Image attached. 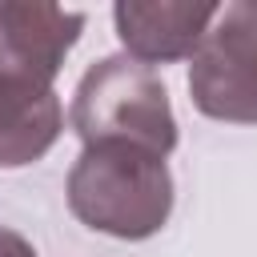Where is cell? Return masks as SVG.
I'll return each instance as SVG.
<instances>
[{
  "label": "cell",
  "mask_w": 257,
  "mask_h": 257,
  "mask_svg": "<svg viewBox=\"0 0 257 257\" xmlns=\"http://www.w3.org/2000/svg\"><path fill=\"white\" fill-rule=\"evenodd\" d=\"M68 209L116 241H145L169 225L173 173L161 153L128 141L84 145L68 173Z\"/></svg>",
  "instance_id": "obj_1"
},
{
  "label": "cell",
  "mask_w": 257,
  "mask_h": 257,
  "mask_svg": "<svg viewBox=\"0 0 257 257\" xmlns=\"http://www.w3.org/2000/svg\"><path fill=\"white\" fill-rule=\"evenodd\" d=\"M68 124L84 145L96 141H128L169 157L177 149V116L169 104V88L153 68L133 56H104L84 68Z\"/></svg>",
  "instance_id": "obj_2"
},
{
  "label": "cell",
  "mask_w": 257,
  "mask_h": 257,
  "mask_svg": "<svg viewBox=\"0 0 257 257\" xmlns=\"http://www.w3.org/2000/svg\"><path fill=\"white\" fill-rule=\"evenodd\" d=\"M189 60V96L205 116L257 124V0L217 8Z\"/></svg>",
  "instance_id": "obj_3"
},
{
  "label": "cell",
  "mask_w": 257,
  "mask_h": 257,
  "mask_svg": "<svg viewBox=\"0 0 257 257\" xmlns=\"http://www.w3.org/2000/svg\"><path fill=\"white\" fill-rule=\"evenodd\" d=\"M84 20L60 4L0 0V88H52Z\"/></svg>",
  "instance_id": "obj_4"
},
{
  "label": "cell",
  "mask_w": 257,
  "mask_h": 257,
  "mask_svg": "<svg viewBox=\"0 0 257 257\" xmlns=\"http://www.w3.org/2000/svg\"><path fill=\"white\" fill-rule=\"evenodd\" d=\"M221 4H181V0H120L112 8L124 56L149 64H173L197 52Z\"/></svg>",
  "instance_id": "obj_5"
},
{
  "label": "cell",
  "mask_w": 257,
  "mask_h": 257,
  "mask_svg": "<svg viewBox=\"0 0 257 257\" xmlns=\"http://www.w3.org/2000/svg\"><path fill=\"white\" fill-rule=\"evenodd\" d=\"M64 128L56 88H0V169L40 161Z\"/></svg>",
  "instance_id": "obj_6"
},
{
  "label": "cell",
  "mask_w": 257,
  "mask_h": 257,
  "mask_svg": "<svg viewBox=\"0 0 257 257\" xmlns=\"http://www.w3.org/2000/svg\"><path fill=\"white\" fill-rule=\"evenodd\" d=\"M0 257H36V249H32V241L20 237L16 229H4V225H0Z\"/></svg>",
  "instance_id": "obj_7"
}]
</instances>
